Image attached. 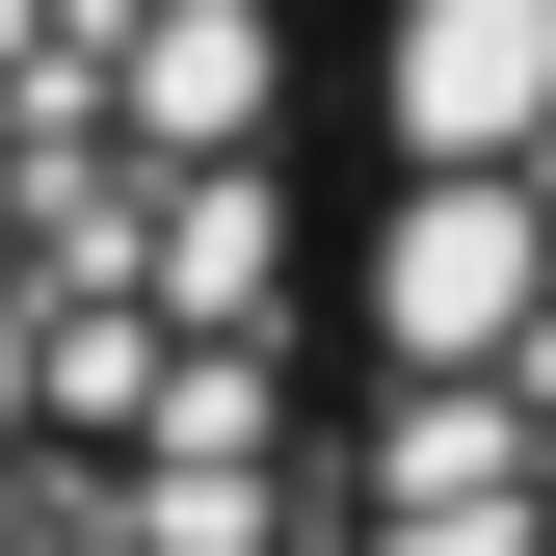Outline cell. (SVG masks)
Instances as JSON below:
<instances>
[{
	"mask_svg": "<svg viewBox=\"0 0 556 556\" xmlns=\"http://www.w3.org/2000/svg\"><path fill=\"white\" fill-rule=\"evenodd\" d=\"M318 0H0V556H292Z\"/></svg>",
	"mask_w": 556,
	"mask_h": 556,
	"instance_id": "6da1fadb",
	"label": "cell"
},
{
	"mask_svg": "<svg viewBox=\"0 0 556 556\" xmlns=\"http://www.w3.org/2000/svg\"><path fill=\"white\" fill-rule=\"evenodd\" d=\"M292 556H556V0H318Z\"/></svg>",
	"mask_w": 556,
	"mask_h": 556,
	"instance_id": "7a4b0ae2",
	"label": "cell"
}]
</instances>
